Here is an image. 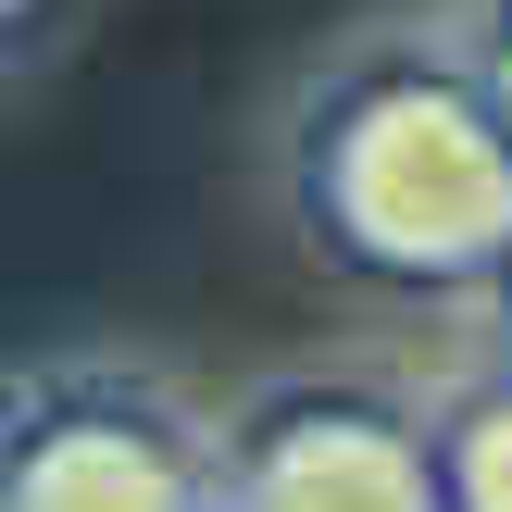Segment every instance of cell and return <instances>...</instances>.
Here are the masks:
<instances>
[{
  "mask_svg": "<svg viewBox=\"0 0 512 512\" xmlns=\"http://www.w3.org/2000/svg\"><path fill=\"white\" fill-rule=\"evenodd\" d=\"M300 213L338 263L400 288H488L512 263V125L475 63H388L338 75L300 138Z\"/></svg>",
  "mask_w": 512,
  "mask_h": 512,
  "instance_id": "cell-1",
  "label": "cell"
},
{
  "mask_svg": "<svg viewBox=\"0 0 512 512\" xmlns=\"http://www.w3.org/2000/svg\"><path fill=\"white\" fill-rule=\"evenodd\" d=\"M213 512H438V450L363 388H300L213 450Z\"/></svg>",
  "mask_w": 512,
  "mask_h": 512,
  "instance_id": "cell-2",
  "label": "cell"
},
{
  "mask_svg": "<svg viewBox=\"0 0 512 512\" xmlns=\"http://www.w3.org/2000/svg\"><path fill=\"white\" fill-rule=\"evenodd\" d=\"M0 512H213V450L125 388H63L0 438Z\"/></svg>",
  "mask_w": 512,
  "mask_h": 512,
  "instance_id": "cell-3",
  "label": "cell"
},
{
  "mask_svg": "<svg viewBox=\"0 0 512 512\" xmlns=\"http://www.w3.org/2000/svg\"><path fill=\"white\" fill-rule=\"evenodd\" d=\"M425 450H438V512H512V375L475 388Z\"/></svg>",
  "mask_w": 512,
  "mask_h": 512,
  "instance_id": "cell-4",
  "label": "cell"
},
{
  "mask_svg": "<svg viewBox=\"0 0 512 512\" xmlns=\"http://www.w3.org/2000/svg\"><path fill=\"white\" fill-rule=\"evenodd\" d=\"M475 88L500 100V125H512V0L488 13V38H475Z\"/></svg>",
  "mask_w": 512,
  "mask_h": 512,
  "instance_id": "cell-5",
  "label": "cell"
},
{
  "mask_svg": "<svg viewBox=\"0 0 512 512\" xmlns=\"http://www.w3.org/2000/svg\"><path fill=\"white\" fill-rule=\"evenodd\" d=\"M38 13H50V0H0V50H13L25 25H38Z\"/></svg>",
  "mask_w": 512,
  "mask_h": 512,
  "instance_id": "cell-6",
  "label": "cell"
},
{
  "mask_svg": "<svg viewBox=\"0 0 512 512\" xmlns=\"http://www.w3.org/2000/svg\"><path fill=\"white\" fill-rule=\"evenodd\" d=\"M488 288H500V338H512V263H500V275H488Z\"/></svg>",
  "mask_w": 512,
  "mask_h": 512,
  "instance_id": "cell-7",
  "label": "cell"
}]
</instances>
